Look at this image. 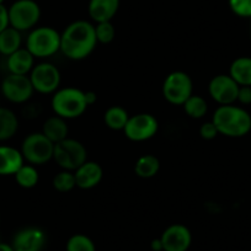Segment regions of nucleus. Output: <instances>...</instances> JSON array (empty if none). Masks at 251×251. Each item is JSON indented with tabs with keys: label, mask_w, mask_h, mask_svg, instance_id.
<instances>
[{
	"label": "nucleus",
	"mask_w": 251,
	"mask_h": 251,
	"mask_svg": "<svg viewBox=\"0 0 251 251\" xmlns=\"http://www.w3.org/2000/svg\"><path fill=\"white\" fill-rule=\"evenodd\" d=\"M192 241L191 231L182 224H173L160 236L164 251H187Z\"/></svg>",
	"instance_id": "nucleus-13"
},
{
	"label": "nucleus",
	"mask_w": 251,
	"mask_h": 251,
	"mask_svg": "<svg viewBox=\"0 0 251 251\" xmlns=\"http://www.w3.org/2000/svg\"><path fill=\"white\" fill-rule=\"evenodd\" d=\"M9 26H10V24H9L8 9L4 5H0V32H3Z\"/></svg>",
	"instance_id": "nucleus-33"
},
{
	"label": "nucleus",
	"mask_w": 251,
	"mask_h": 251,
	"mask_svg": "<svg viewBox=\"0 0 251 251\" xmlns=\"http://www.w3.org/2000/svg\"><path fill=\"white\" fill-rule=\"evenodd\" d=\"M212 122L219 134L230 138H240L251 131V116L243 107L233 105L219 106L213 113Z\"/></svg>",
	"instance_id": "nucleus-2"
},
{
	"label": "nucleus",
	"mask_w": 251,
	"mask_h": 251,
	"mask_svg": "<svg viewBox=\"0 0 251 251\" xmlns=\"http://www.w3.org/2000/svg\"><path fill=\"white\" fill-rule=\"evenodd\" d=\"M4 1H5V0H0V5H4Z\"/></svg>",
	"instance_id": "nucleus-36"
},
{
	"label": "nucleus",
	"mask_w": 251,
	"mask_h": 251,
	"mask_svg": "<svg viewBox=\"0 0 251 251\" xmlns=\"http://www.w3.org/2000/svg\"><path fill=\"white\" fill-rule=\"evenodd\" d=\"M0 251H15V250H14L13 246L8 245V244L0 243Z\"/></svg>",
	"instance_id": "nucleus-35"
},
{
	"label": "nucleus",
	"mask_w": 251,
	"mask_h": 251,
	"mask_svg": "<svg viewBox=\"0 0 251 251\" xmlns=\"http://www.w3.org/2000/svg\"><path fill=\"white\" fill-rule=\"evenodd\" d=\"M129 120L128 112L122 106H111L103 115L105 125L112 131H123Z\"/></svg>",
	"instance_id": "nucleus-24"
},
{
	"label": "nucleus",
	"mask_w": 251,
	"mask_h": 251,
	"mask_svg": "<svg viewBox=\"0 0 251 251\" xmlns=\"http://www.w3.org/2000/svg\"><path fill=\"white\" fill-rule=\"evenodd\" d=\"M192 94L194 83L191 76L185 72H173L164 80L163 96L171 105L182 106Z\"/></svg>",
	"instance_id": "nucleus-7"
},
{
	"label": "nucleus",
	"mask_w": 251,
	"mask_h": 251,
	"mask_svg": "<svg viewBox=\"0 0 251 251\" xmlns=\"http://www.w3.org/2000/svg\"><path fill=\"white\" fill-rule=\"evenodd\" d=\"M8 13L10 26L20 32L32 30L41 19V8L35 0H16Z\"/></svg>",
	"instance_id": "nucleus-8"
},
{
	"label": "nucleus",
	"mask_w": 251,
	"mask_h": 251,
	"mask_svg": "<svg viewBox=\"0 0 251 251\" xmlns=\"http://www.w3.org/2000/svg\"><path fill=\"white\" fill-rule=\"evenodd\" d=\"M85 99H86V102H88V105H93V103L96 102V100H98V96H96V94L94 93V91H86L85 93Z\"/></svg>",
	"instance_id": "nucleus-34"
},
{
	"label": "nucleus",
	"mask_w": 251,
	"mask_h": 251,
	"mask_svg": "<svg viewBox=\"0 0 251 251\" xmlns=\"http://www.w3.org/2000/svg\"><path fill=\"white\" fill-rule=\"evenodd\" d=\"M160 170V161L153 154H144L134 165L136 175L141 178H151Z\"/></svg>",
	"instance_id": "nucleus-23"
},
{
	"label": "nucleus",
	"mask_w": 251,
	"mask_h": 251,
	"mask_svg": "<svg viewBox=\"0 0 251 251\" xmlns=\"http://www.w3.org/2000/svg\"><path fill=\"white\" fill-rule=\"evenodd\" d=\"M95 33L98 43L107 45L112 42L116 36L115 26L111 21H103V23H98L95 25Z\"/></svg>",
	"instance_id": "nucleus-29"
},
{
	"label": "nucleus",
	"mask_w": 251,
	"mask_h": 251,
	"mask_svg": "<svg viewBox=\"0 0 251 251\" xmlns=\"http://www.w3.org/2000/svg\"><path fill=\"white\" fill-rule=\"evenodd\" d=\"M236 101L243 105H251V86H240Z\"/></svg>",
	"instance_id": "nucleus-32"
},
{
	"label": "nucleus",
	"mask_w": 251,
	"mask_h": 251,
	"mask_svg": "<svg viewBox=\"0 0 251 251\" xmlns=\"http://www.w3.org/2000/svg\"><path fill=\"white\" fill-rule=\"evenodd\" d=\"M21 151L9 146H0V175H15L24 165Z\"/></svg>",
	"instance_id": "nucleus-18"
},
{
	"label": "nucleus",
	"mask_w": 251,
	"mask_h": 251,
	"mask_svg": "<svg viewBox=\"0 0 251 251\" xmlns=\"http://www.w3.org/2000/svg\"><path fill=\"white\" fill-rule=\"evenodd\" d=\"M53 159L63 170L75 171L88 160V151L83 143L73 138H67L54 144Z\"/></svg>",
	"instance_id": "nucleus-5"
},
{
	"label": "nucleus",
	"mask_w": 251,
	"mask_h": 251,
	"mask_svg": "<svg viewBox=\"0 0 251 251\" xmlns=\"http://www.w3.org/2000/svg\"><path fill=\"white\" fill-rule=\"evenodd\" d=\"M6 66L10 74L27 75L35 67V57L28 52L27 48H20L9 55Z\"/></svg>",
	"instance_id": "nucleus-17"
},
{
	"label": "nucleus",
	"mask_w": 251,
	"mask_h": 251,
	"mask_svg": "<svg viewBox=\"0 0 251 251\" xmlns=\"http://www.w3.org/2000/svg\"><path fill=\"white\" fill-rule=\"evenodd\" d=\"M121 0H90L88 5L89 16L94 23L111 21L120 9Z\"/></svg>",
	"instance_id": "nucleus-16"
},
{
	"label": "nucleus",
	"mask_w": 251,
	"mask_h": 251,
	"mask_svg": "<svg viewBox=\"0 0 251 251\" xmlns=\"http://www.w3.org/2000/svg\"><path fill=\"white\" fill-rule=\"evenodd\" d=\"M240 86L229 74H219L211 79L208 84V94L221 106L233 105L238 100Z\"/></svg>",
	"instance_id": "nucleus-12"
},
{
	"label": "nucleus",
	"mask_w": 251,
	"mask_h": 251,
	"mask_svg": "<svg viewBox=\"0 0 251 251\" xmlns=\"http://www.w3.org/2000/svg\"><path fill=\"white\" fill-rule=\"evenodd\" d=\"M53 112L64 120H73L83 115L88 108L85 91L76 88L58 89L50 101Z\"/></svg>",
	"instance_id": "nucleus-3"
},
{
	"label": "nucleus",
	"mask_w": 251,
	"mask_h": 251,
	"mask_svg": "<svg viewBox=\"0 0 251 251\" xmlns=\"http://www.w3.org/2000/svg\"><path fill=\"white\" fill-rule=\"evenodd\" d=\"M67 251H96L93 240L84 234L71 236L67 243Z\"/></svg>",
	"instance_id": "nucleus-28"
},
{
	"label": "nucleus",
	"mask_w": 251,
	"mask_h": 251,
	"mask_svg": "<svg viewBox=\"0 0 251 251\" xmlns=\"http://www.w3.org/2000/svg\"><path fill=\"white\" fill-rule=\"evenodd\" d=\"M74 176H75L76 187L81 190H90L101 182L103 170L100 164L96 161L86 160L83 165L74 171Z\"/></svg>",
	"instance_id": "nucleus-14"
},
{
	"label": "nucleus",
	"mask_w": 251,
	"mask_h": 251,
	"mask_svg": "<svg viewBox=\"0 0 251 251\" xmlns=\"http://www.w3.org/2000/svg\"><path fill=\"white\" fill-rule=\"evenodd\" d=\"M229 75L239 86H251V57H239L230 64Z\"/></svg>",
	"instance_id": "nucleus-20"
},
{
	"label": "nucleus",
	"mask_w": 251,
	"mask_h": 251,
	"mask_svg": "<svg viewBox=\"0 0 251 251\" xmlns=\"http://www.w3.org/2000/svg\"><path fill=\"white\" fill-rule=\"evenodd\" d=\"M54 143L50 141L42 132L31 133L21 144V154L31 165H43L53 159Z\"/></svg>",
	"instance_id": "nucleus-6"
},
{
	"label": "nucleus",
	"mask_w": 251,
	"mask_h": 251,
	"mask_svg": "<svg viewBox=\"0 0 251 251\" xmlns=\"http://www.w3.org/2000/svg\"><path fill=\"white\" fill-rule=\"evenodd\" d=\"M229 8L240 18H251V0H229Z\"/></svg>",
	"instance_id": "nucleus-30"
},
{
	"label": "nucleus",
	"mask_w": 251,
	"mask_h": 251,
	"mask_svg": "<svg viewBox=\"0 0 251 251\" xmlns=\"http://www.w3.org/2000/svg\"><path fill=\"white\" fill-rule=\"evenodd\" d=\"M42 133L54 144L64 141V139L68 138L69 133L67 120H64V118L59 117L57 115L47 118L45 121V123H43Z\"/></svg>",
	"instance_id": "nucleus-19"
},
{
	"label": "nucleus",
	"mask_w": 251,
	"mask_h": 251,
	"mask_svg": "<svg viewBox=\"0 0 251 251\" xmlns=\"http://www.w3.org/2000/svg\"><path fill=\"white\" fill-rule=\"evenodd\" d=\"M19 129V120L15 113L6 107H0V141L13 138Z\"/></svg>",
	"instance_id": "nucleus-22"
},
{
	"label": "nucleus",
	"mask_w": 251,
	"mask_h": 251,
	"mask_svg": "<svg viewBox=\"0 0 251 251\" xmlns=\"http://www.w3.org/2000/svg\"><path fill=\"white\" fill-rule=\"evenodd\" d=\"M52 185L54 190L58 192H69L72 191L74 187H76L75 176H74V171L62 170L60 173L55 174L53 177Z\"/></svg>",
	"instance_id": "nucleus-27"
},
{
	"label": "nucleus",
	"mask_w": 251,
	"mask_h": 251,
	"mask_svg": "<svg viewBox=\"0 0 251 251\" xmlns=\"http://www.w3.org/2000/svg\"><path fill=\"white\" fill-rule=\"evenodd\" d=\"M218 134V129H217V127L214 126V123L212 122V121L204 122L203 125L200 127V136H201V138L206 139V141H212V139L216 138Z\"/></svg>",
	"instance_id": "nucleus-31"
},
{
	"label": "nucleus",
	"mask_w": 251,
	"mask_h": 251,
	"mask_svg": "<svg viewBox=\"0 0 251 251\" xmlns=\"http://www.w3.org/2000/svg\"><path fill=\"white\" fill-rule=\"evenodd\" d=\"M33 86L30 76L9 74L1 83V93L4 98L14 103H24L33 95Z\"/></svg>",
	"instance_id": "nucleus-11"
},
{
	"label": "nucleus",
	"mask_w": 251,
	"mask_h": 251,
	"mask_svg": "<svg viewBox=\"0 0 251 251\" xmlns=\"http://www.w3.org/2000/svg\"><path fill=\"white\" fill-rule=\"evenodd\" d=\"M159 129V123L155 116L151 113H138L129 117L123 128L125 136L132 142H144L151 139Z\"/></svg>",
	"instance_id": "nucleus-10"
},
{
	"label": "nucleus",
	"mask_w": 251,
	"mask_h": 251,
	"mask_svg": "<svg viewBox=\"0 0 251 251\" xmlns=\"http://www.w3.org/2000/svg\"><path fill=\"white\" fill-rule=\"evenodd\" d=\"M98 45L95 25L86 20L69 24L60 33V50L72 60H81L91 54Z\"/></svg>",
	"instance_id": "nucleus-1"
},
{
	"label": "nucleus",
	"mask_w": 251,
	"mask_h": 251,
	"mask_svg": "<svg viewBox=\"0 0 251 251\" xmlns=\"http://www.w3.org/2000/svg\"><path fill=\"white\" fill-rule=\"evenodd\" d=\"M21 42L23 37L20 31L9 26L3 32H0V54L9 57L14 52L20 50Z\"/></svg>",
	"instance_id": "nucleus-21"
},
{
	"label": "nucleus",
	"mask_w": 251,
	"mask_h": 251,
	"mask_svg": "<svg viewBox=\"0 0 251 251\" xmlns=\"http://www.w3.org/2000/svg\"><path fill=\"white\" fill-rule=\"evenodd\" d=\"M46 243V235L38 228H26L19 231L14 238L15 251H41Z\"/></svg>",
	"instance_id": "nucleus-15"
},
{
	"label": "nucleus",
	"mask_w": 251,
	"mask_h": 251,
	"mask_svg": "<svg viewBox=\"0 0 251 251\" xmlns=\"http://www.w3.org/2000/svg\"><path fill=\"white\" fill-rule=\"evenodd\" d=\"M30 80L33 86V90L40 94H54L59 89L60 72L54 64L43 62L32 68L30 73Z\"/></svg>",
	"instance_id": "nucleus-9"
},
{
	"label": "nucleus",
	"mask_w": 251,
	"mask_h": 251,
	"mask_svg": "<svg viewBox=\"0 0 251 251\" xmlns=\"http://www.w3.org/2000/svg\"><path fill=\"white\" fill-rule=\"evenodd\" d=\"M26 48L35 58H48L60 50V33L50 26L33 28L26 41Z\"/></svg>",
	"instance_id": "nucleus-4"
},
{
	"label": "nucleus",
	"mask_w": 251,
	"mask_h": 251,
	"mask_svg": "<svg viewBox=\"0 0 251 251\" xmlns=\"http://www.w3.org/2000/svg\"><path fill=\"white\" fill-rule=\"evenodd\" d=\"M182 106L186 115H187L188 117L195 118V120H200V118L204 117L207 111H208L207 101L204 100L202 96L194 95V94L186 100V102L183 103Z\"/></svg>",
	"instance_id": "nucleus-25"
},
{
	"label": "nucleus",
	"mask_w": 251,
	"mask_h": 251,
	"mask_svg": "<svg viewBox=\"0 0 251 251\" xmlns=\"http://www.w3.org/2000/svg\"><path fill=\"white\" fill-rule=\"evenodd\" d=\"M15 180L18 185L23 188H32L37 185L38 180H40V175H38L37 169L35 165H25L24 164L15 174Z\"/></svg>",
	"instance_id": "nucleus-26"
}]
</instances>
